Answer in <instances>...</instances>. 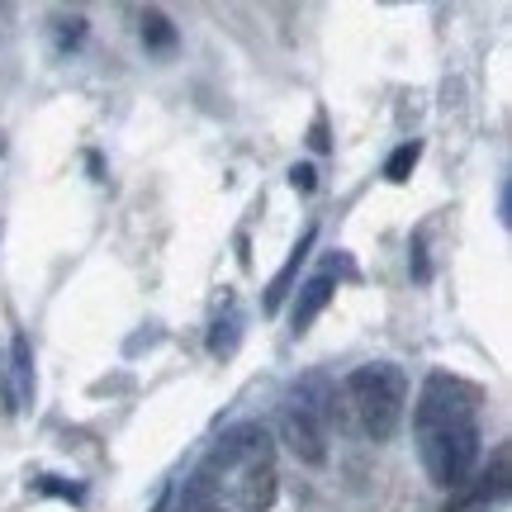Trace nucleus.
I'll return each mask as SVG.
<instances>
[{"label": "nucleus", "mask_w": 512, "mask_h": 512, "mask_svg": "<svg viewBox=\"0 0 512 512\" xmlns=\"http://www.w3.org/2000/svg\"><path fill=\"white\" fill-rule=\"evenodd\" d=\"M143 43L152 53H176V24L162 10H147L143 15Z\"/></svg>", "instance_id": "7"}, {"label": "nucleus", "mask_w": 512, "mask_h": 512, "mask_svg": "<svg viewBox=\"0 0 512 512\" xmlns=\"http://www.w3.org/2000/svg\"><path fill=\"white\" fill-rule=\"evenodd\" d=\"M313 238H318V233H313V228H304V238H299V247H294V252H290V261H285V266H280V275H275V280H271V290H266V309H280V299H285V294H290L294 275H299V261H304V256H309Z\"/></svg>", "instance_id": "6"}, {"label": "nucleus", "mask_w": 512, "mask_h": 512, "mask_svg": "<svg viewBox=\"0 0 512 512\" xmlns=\"http://www.w3.org/2000/svg\"><path fill=\"white\" fill-rule=\"evenodd\" d=\"M475 512H489V508H475Z\"/></svg>", "instance_id": "17"}, {"label": "nucleus", "mask_w": 512, "mask_h": 512, "mask_svg": "<svg viewBox=\"0 0 512 512\" xmlns=\"http://www.w3.org/2000/svg\"><path fill=\"white\" fill-rule=\"evenodd\" d=\"M275 456V441L271 432L261 427V422H238L233 432H223L219 441H214V451L204 456L200 475L214 479V489H223L233 475H242V470H252V465H271Z\"/></svg>", "instance_id": "3"}, {"label": "nucleus", "mask_w": 512, "mask_h": 512, "mask_svg": "<svg viewBox=\"0 0 512 512\" xmlns=\"http://www.w3.org/2000/svg\"><path fill=\"white\" fill-rule=\"evenodd\" d=\"M238 309H228L219 318V323H214V332H209V351H214V356H233V351H238Z\"/></svg>", "instance_id": "8"}, {"label": "nucleus", "mask_w": 512, "mask_h": 512, "mask_svg": "<svg viewBox=\"0 0 512 512\" xmlns=\"http://www.w3.org/2000/svg\"><path fill=\"white\" fill-rule=\"evenodd\" d=\"M413 427H418V451L422 465H427V479L437 489H460L479 460L475 389L451 380V375H432L418 394Z\"/></svg>", "instance_id": "1"}, {"label": "nucleus", "mask_w": 512, "mask_h": 512, "mask_svg": "<svg viewBox=\"0 0 512 512\" xmlns=\"http://www.w3.org/2000/svg\"><path fill=\"white\" fill-rule=\"evenodd\" d=\"M15 380H19V394L29 399V389H34V361H29V342L15 337Z\"/></svg>", "instance_id": "10"}, {"label": "nucleus", "mask_w": 512, "mask_h": 512, "mask_svg": "<svg viewBox=\"0 0 512 512\" xmlns=\"http://www.w3.org/2000/svg\"><path fill=\"white\" fill-rule=\"evenodd\" d=\"M200 512H228V508H223V503H209V508H200Z\"/></svg>", "instance_id": "16"}, {"label": "nucleus", "mask_w": 512, "mask_h": 512, "mask_svg": "<svg viewBox=\"0 0 512 512\" xmlns=\"http://www.w3.org/2000/svg\"><path fill=\"white\" fill-rule=\"evenodd\" d=\"M290 185H294V190H304V195H309L313 185H318V171H313V166H294V171H290Z\"/></svg>", "instance_id": "13"}, {"label": "nucleus", "mask_w": 512, "mask_h": 512, "mask_svg": "<svg viewBox=\"0 0 512 512\" xmlns=\"http://www.w3.org/2000/svg\"><path fill=\"white\" fill-rule=\"evenodd\" d=\"M418 157H422V143H403V147H394V157L384 162V176L394 185H403L408 176H413V166H418Z\"/></svg>", "instance_id": "9"}, {"label": "nucleus", "mask_w": 512, "mask_h": 512, "mask_svg": "<svg viewBox=\"0 0 512 512\" xmlns=\"http://www.w3.org/2000/svg\"><path fill=\"white\" fill-rule=\"evenodd\" d=\"M347 399L356 422L366 427L370 441H389L403 422V403H408V380L399 366L375 361V366H356L347 375Z\"/></svg>", "instance_id": "2"}, {"label": "nucleus", "mask_w": 512, "mask_h": 512, "mask_svg": "<svg viewBox=\"0 0 512 512\" xmlns=\"http://www.w3.org/2000/svg\"><path fill=\"white\" fill-rule=\"evenodd\" d=\"M408 261H413V275H418V280H427V275H432V271H427V252H422V238L413 242V256H408Z\"/></svg>", "instance_id": "14"}, {"label": "nucleus", "mask_w": 512, "mask_h": 512, "mask_svg": "<svg viewBox=\"0 0 512 512\" xmlns=\"http://www.w3.org/2000/svg\"><path fill=\"white\" fill-rule=\"evenodd\" d=\"M38 494H57V498H81V484H67V479H57V475H43L38 479Z\"/></svg>", "instance_id": "12"}, {"label": "nucleus", "mask_w": 512, "mask_h": 512, "mask_svg": "<svg viewBox=\"0 0 512 512\" xmlns=\"http://www.w3.org/2000/svg\"><path fill=\"white\" fill-rule=\"evenodd\" d=\"M86 38V19L72 15V19H57V48H76Z\"/></svg>", "instance_id": "11"}, {"label": "nucleus", "mask_w": 512, "mask_h": 512, "mask_svg": "<svg viewBox=\"0 0 512 512\" xmlns=\"http://www.w3.org/2000/svg\"><path fill=\"white\" fill-rule=\"evenodd\" d=\"M309 143H313V152H328V128H323V119H318V124H313Z\"/></svg>", "instance_id": "15"}, {"label": "nucleus", "mask_w": 512, "mask_h": 512, "mask_svg": "<svg viewBox=\"0 0 512 512\" xmlns=\"http://www.w3.org/2000/svg\"><path fill=\"white\" fill-rule=\"evenodd\" d=\"M280 437L304 465H323L328 460V418L318 408H309L299 394H290L285 408H280Z\"/></svg>", "instance_id": "4"}, {"label": "nucleus", "mask_w": 512, "mask_h": 512, "mask_svg": "<svg viewBox=\"0 0 512 512\" xmlns=\"http://www.w3.org/2000/svg\"><path fill=\"white\" fill-rule=\"evenodd\" d=\"M332 294H337V285H332V271H318V275L309 280V285L299 290V304H294V313H290L294 332H309V328H313V318H318V313H323V309L332 304Z\"/></svg>", "instance_id": "5"}]
</instances>
